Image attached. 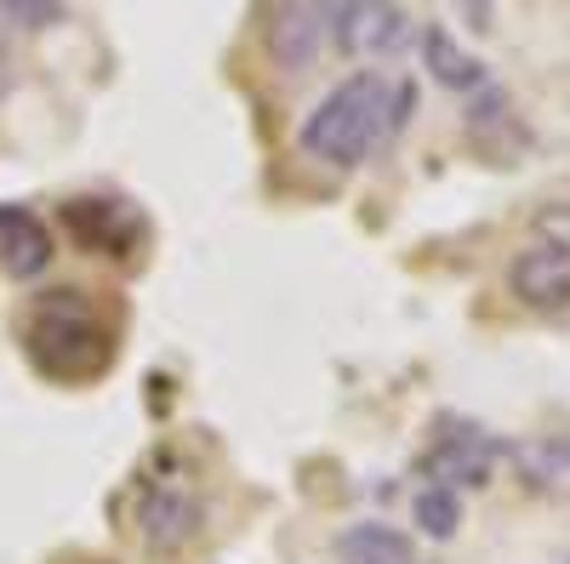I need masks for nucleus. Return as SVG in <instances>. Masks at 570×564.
<instances>
[{"label": "nucleus", "instance_id": "obj_1", "mask_svg": "<svg viewBox=\"0 0 570 564\" xmlns=\"http://www.w3.org/2000/svg\"><path fill=\"white\" fill-rule=\"evenodd\" d=\"M405 103H411V86H394V80H383L376 69L348 75L337 91H331V98H320L308 109L297 144L320 166H337V171L343 166H360L389 137V126L405 115Z\"/></svg>", "mask_w": 570, "mask_h": 564}, {"label": "nucleus", "instance_id": "obj_2", "mask_svg": "<svg viewBox=\"0 0 570 564\" xmlns=\"http://www.w3.org/2000/svg\"><path fill=\"white\" fill-rule=\"evenodd\" d=\"M29 348H35L40 365H52V370H86L91 359H98V348H104V319H98V308H91L86 297L58 291V297H46L29 314Z\"/></svg>", "mask_w": 570, "mask_h": 564}, {"label": "nucleus", "instance_id": "obj_3", "mask_svg": "<svg viewBox=\"0 0 570 564\" xmlns=\"http://www.w3.org/2000/svg\"><path fill=\"white\" fill-rule=\"evenodd\" d=\"M325 29L348 58H389L405 46L411 18L400 7H383V0H348V7L325 12Z\"/></svg>", "mask_w": 570, "mask_h": 564}, {"label": "nucleus", "instance_id": "obj_4", "mask_svg": "<svg viewBox=\"0 0 570 564\" xmlns=\"http://www.w3.org/2000/svg\"><path fill=\"white\" fill-rule=\"evenodd\" d=\"M195 520H200V502H195V491L177 485V479H155L149 491L137 496V536L149 547H160V553L183 547L188 531H195Z\"/></svg>", "mask_w": 570, "mask_h": 564}, {"label": "nucleus", "instance_id": "obj_5", "mask_svg": "<svg viewBox=\"0 0 570 564\" xmlns=\"http://www.w3.org/2000/svg\"><path fill=\"white\" fill-rule=\"evenodd\" d=\"M508 286L525 308H570V257L553 246H531L519 251L508 268Z\"/></svg>", "mask_w": 570, "mask_h": 564}, {"label": "nucleus", "instance_id": "obj_6", "mask_svg": "<svg viewBox=\"0 0 570 564\" xmlns=\"http://www.w3.org/2000/svg\"><path fill=\"white\" fill-rule=\"evenodd\" d=\"M491 462H497V445L473 428V422H445V434H440V445H434V456H428V467H434V485H445V491H456L462 479L468 485H480L485 474H491Z\"/></svg>", "mask_w": 570, "mask_h": 564}, {"label": "nucleus", "instance_id": "obj_7", "mask_svg": "<svg viewBox=\"0 0 570 564\" xmlns=\"http://www.w3.org/2000/svg\"><path fill=\"white\" fill-rule=\"evenodd\" d=\"M0 263L12 279H40L52 268V228L23 206H0Z\"/></svg>", "mask_w": 570, "mask_h": 564}, {"label": "nucleus", "instance_id": "obj_8", "mask_svg": "<svg viewBox=\"0 0 570 564\" xmlns=\"http://www.w3.org/2000/svg\"><path fill=\"white\" fill-rule=\"evenodd\" d=\"M268 40H274V58H279L285 69H308V63L325 52V40H331L325 7H285V12H274Z\"/></svg>", "mask_w": 570, "mask_h": 564}, {"label": "nucleus", "instance_id": "obj_9", "mask_svg": "<svg viewBox=\"0 0 570 564\" xmlns=\"http://www.w3.org/2000/svg\"><path fill=\"white\" fill-rule=\"evenodd\" d=\"M513 467L537 496H570V434H542L513 451Z\"/></svg>", "mask_w": 570, "mask_h": 564}, {"label": "nucleus", "instance_id": "obj_10", "mask_svg": "<svg viewBox=\"0 0 570 564\" xmlns=\"http://www.w3.org/2000/svg\"><path fill=\"white\" fill-rule=\"evenodd\" d=\"M337 553H343L348 564H416L411 536L394 531V525H383V520H360V525H348V531L337 536Z\"/></svg>", "mask_w": 570, "mask_h": 564}, {"label": "nucleus", "instance_id": "obj_11", "mask_svg": "<svg viewBox=\"0 0 570 564\" xmlns=\"http://www.w3.org/2000/svg\"><path fill=\"white\" fill-rule=\"evenodd\" d=\"M422 63H428V75H434L440 86H451V91H480L485 86L480 58L462 52V46L451 40V29H440V23L422 29Z\"/></svg>", "mask_w": 570, "mask_h": 564}, {"label": "nucleus", "instance_id": "obj_12", "mask_svg": "<svg viewBox=\"0 0 570 564\" xmlns=\"http://www.w3.org/2000/svg\"><path fill=\"white\" fill-rule=\"evenodd\" d=\"M411 507H416V525H422V536H434V542L456 536V525H462V507H456V491H445V485H422Z\"/></svg>", "mask_w": 570, "mask_h": 564}, {"label": "nucleus", "instance_id": "obj_13", "mask_svg": "<svg viewBox=\"0 0 570 564\" xmlns=\"http://www.w3.org/2000/svg\"><path fill=\"white\" fill-rule=\"evenodd\" d=\"M537 234H542V246H553V251L570 257V200L542 206V211H537Z\"/></svg>", "mask_w": 570, "mask_h": 564}, {"label": "nucleus", "instance_id": "obj_14", "mask_svg": "<svg viewBox=\"0 0 570 564\" xmlns=\"http://www.w3.org/2000/svg\"><path fill=\"white\" fill-rule=\"evenodd\" d=\"M7 18H23V23H52L58 7H46V0H23V7H7Z\"/></svg>", "mask_w": 570, "mask_h": 564}]
</instances>
